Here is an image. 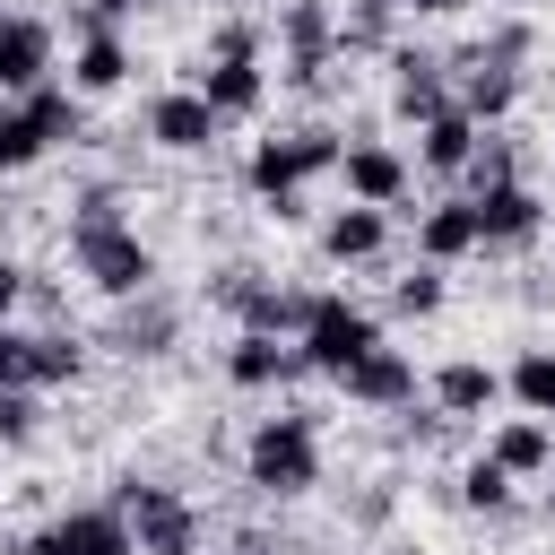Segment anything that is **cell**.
Here are the masks:
<instances>
[{"label":"cell","instance_id":"6","mask_svg":"<svg viewBox=\"0 0 555 555\" xmlns=\"http://www.w3.org/2000/svg\"><path fill=\"white\" fill-rule=\"evenodd\" d=\"M26 555H139V538L113 503H87V512H61L43 538H26Z\"/></svg>","mask_w":555,"mask_h":555},{"label":"cell","instance_id":"3","mask_svg":"<svg viewBox=\"0 0 555 555\" xmlns=\"http://www.w3.org/2000/svg\"><path fill=\"white\" fill-rule=\"evenodd\" d=\"M338 156H347V147H338L330 130L260 139V147H251V165H243V182H251V191H260L278 217H304V182H312V173H338Z\"/></svg>","mask_w":555,"mask_h":555},{"label":"cell","instance_id":"4","mask_svg":"<svg viewBox=\"0 0 555 555\" xmlns=\"http://www.w3.org/2000/svg\"><path fill=\"white\" fill-rule=\"evenodd\" d=\"M382 347V321L364 312V304H347V295H312V321H304V364L312 373H347V364H364Z\"/></svg>","mask_w":555,"mask_h":555},{"label":"cell","instance_id":"14","mask_svg":"<svg viewBox=\"0 0 555 555\" xmlns=\"http://www.w3.org/2000/svg\"><path fill=\"white\" fill-rule=\"evenodd\" d=\"M295 373H312L304 347H278V338H260V330H243V338L225 347V382H234V390H278V382H295Z\"/></svg>","mask_w":555,"mask_h":555},{"label":"cell","instance_id":"24","mask_svg":"<svg viewBox=\"0 0 555 555\" xmlns=\"http://www.w3.org/2000/svg\"><path fill=\"white\" fill-rule=\"evenodd\" d=\"M173 330H182V312H173L156 286H147V295H130V321H121V347H130V356H165V338H173Z\"/></svg>","mask_w":555,"mask_h":555},{"label":"cell","instance_id":"8","mask_svg":"<svg viewBox=\"0 0 555 555\" xmlns=\"http://www.w3.org/2000/svg\"><path fill=\"white\" fill-rule=\"evenodd\" d=\"M278 35H286V78H295V87H321L330 43H338L330 9H321V0H286V9H278Z\"/></svg>","mask_w":555,"mask_h":555},{"label":"cell","instance_id":"15","mask_svg":"<svg viewBox=\"0 0 555 555\" xmlns=\"http://www.w3.org/2000/svg\"><path fill=\"white\" fill-rule=\"evenodd\" d=\"M130 78V52L113 26H78V52H69V95H113Z\"/></svg>","mask_w":555,"mask_h":555},{"label":"cell","instance_id":"21","mask_svg":"<svg viewBox=\"0 0 555 555\" xmlns=\"http://www.w3.org/2000/svg\"><path fill=\"white\" fill-rule=\"evenodd\" d=\"M390 104H399V121H442V113H460L451 104V87L434 78V61H416V52H399V87H390Z\"/></svg>","mask_w":555,"mask_h":555},{"label":"cell","instance_id":"29","mask_svg":"<svg viewBox=\"0 0 555 555\" xmlns=\"http://www.w3.org/2000/svg\"><path fill=\"white\" fill-rule=\"evenodd\" d=\"M0 442H9V451L35 442V390H0Z\"/></svg>","mask_w":555,"mask_h":555},{"label":"cell","instance_id":"31","mask_svg":"<svg viewBox=\"0 0 555 555\" xmlns=\"http://www.w3.org/2000/svg\"><path fill=\"white\" fill-rule=\"evenodd\" d=\"M17 295H26V269H17V260H0V321L17 312Z\"/></svg>","mask_w":555,"mask_h":555},{"label":"cell","instance_id":"25","mask_svg":"<svg viewBox=\"0 0 555 555\" xmlns=\"http://www.w3.org/2000/svg\"><path fill=\"white\" fill-rule=\"evenodd\" d=\"M0 390H52V373H43V338L17 330V321H0Z\"/></svg>","mask_w":555,"mask_h":555},{"label":"cell","instance_id":"16","mask_svg":"<svg viewBox=\"0 0 555 555\" xmlns=\"http://www.w3.org/2000/svg\"><path fill=\"white\" fill-rule=\"evenodd\" d=\"M486 460L512 468V477H538V468H555V425L546 416H503L486 434Z\"/></svg>","mask_w":555,"mask_h":555},{"label":"cell","instance_id":"9","mask_svg":"<svg viewBox=\"0 0 555 555\" xmlns=\"http://www.w3.org/2000/svg\"><path fill=\"white\" fill-rule=\"evenodd\" d=\"M147 139H156L165 156H199V147L217 139V113H208V95H199V87H165V95L147 104Z\"/></svg>","mask_w":555,"mask_h":555},{"label":"cell","instance_id":"18","mask_svg":"<svg viewBox=\"0 0 555 555\" xmlns=\"http://www.w3.org/2000/svg\"><path fill=\"white\" fill-rule=\"evenodd\" d=\"M382 243H390V217H382V208H356V199H347V208L321 225V251H330L338 269H356V260H382Z\"/></svg>","mask_w":555,"mask_h":555},{"label":"cell","instance_id":"17","mask_svg":"<svg viewBox=\"0 0 555 555\" xmlns=\"http://www.w3.org/2000/svg\"><path fill=\"white\" fill-rule=\"evenodd\" d=\"M199 95H208L217 121H251L260 95H269V78H260V61H208L199 69Z\"/></svg>","mask_w":555,"mask_h":555},{"label":"cell","instance_id":"22","mask_svg":"<svg viewBox=\"0 0 555 555\" xmlns=\"http://www.w3.org/2000/svg\"><path fill=\"white\" fill-rule=\"evenodd\" d=\"M512 104H520V78H512L503 61H486V52H477V61H468V78H460V113L486 130V121H503Z\"/></svg>","mask_w":555,"mask_h":555},{"label":"cell","instance_id":"7","mask_svg":"<svg viewBox=\"0 0 555 555\" xmlns=\"http://www.w3.org/2000/svg\"><path fill=\"white\" fill-rule=\"evenodd\" d=\"M52 87V26L0 9V95H35Z\"/></svg>","mask_w":555,"mask_h":555},{"label":"cell","instance_id":"11","mask_svg":"<svg viewBox=\"0 0 555 555\" xmlns=\"http://www.w3.org/2000/svg\"><path fill=\"white\" fill-rule=\"evenodd\" d=\"M338 182H347L356 208H399L408 199V156L399 147H347L338 156Z\"/></svg>","mask_w":555,"mask_h":555},{"label":"cell","instance_id":"34","mask_svg":"<svg viewBox=\"0 0 555 555\" xmlns=\"http://www.w3.org/2000/svg\"><path fill=\"white\" fill-rule=\"evenodd\" d=\"M234 555H269V546H234Z\"/></svg>","mask_w":555,"mask_h":555},{"label":"cell","instance_id":"20","mask_svg":"<svg viewBox=\"0 0 555 555\" xmlns=\"http://www.w3.org/2000/svg\"><path fill=\"white\" fill-rule=\"evenodd\" d=\"M477 147H486V130H477L468 113H442V121L416 130V165H425V173H468Z\"/></svg>","mask_w":555,"mask_h":555},{"label":"cell","instance_id":"2","mask_svg":"<svg viewBox=\"0 0 555 555\" xmlns=\"http://www.w3.org/2000/svg\"><path fill=\"white\" fill-rule=\"evenodd\" d=\"M243 477H251L260 494H312V486H321V425H312L304 408L260 416L251 442H243Z\"/></svg>","mask_w":555,"mask_h":555},{"label":"cell","instance_id":"19","mask_svg":"<svg viewBox=\"0 0 555 555\" xmlns=\"http://www.w3.org/2000/svg\"><path fill=\"white\" fill-rule=\"evenodd\" d=\"M434 399H442V416H486V408L503 399V373L477 364V356H451V364L434 373Z\"/></svg>","mask_w":555,"mask_h":555},{"label":"cell","instance_id":"1","mask_svg":"<svg viewBox=\"0 0 555 555\" xmlns=\"http://www.w3.org/2000/svg\"><path fill=\"white\" fill-rule=\"evenodd\" d=\"M69 251H78L87 286H95V295H113V304H130V295H147V286H156V251H147V243H139V225H121L104 199H87V208L69 217Z\"/></svg>","mask_w":555,"mask_h":555},{"label":"cell","instance_id":"30","mask_svg":"<svg viewBox=\"0 0 555 555\" xmlns=\"http://www.w3.org/2000/svg\"><path fill=\"white\" fill-rule=\"evenodd\" d=\"M139 9H147V0H95L78 26H121V17H139Z\"/></svg>","mask_w":555,"mask_h":555},{"label":"cell","instance_id":"27","mask_svg":"<svg viewBox=\"0 0 555 555\" xmlns=\"http://www.w3.org/2000/svg\"><path fill=\"white\" fill-rule=\"evenodd\" d=\"M460 503H468V512H503V503H512V468L468 460V468H460Z\"/></svg>","mask_w":555,"mask_h":555},{"label":"cell","instance_id":"26","mask_svg":"<svg viewBox=\"0 0 555 555\" xmlns=\"http://www.w3.org/2000/svg\"><path fill=\"white\" fill-rule=\"evenodd\" d=\"M512 399H520L529 416H555V347H529V356L512 364Z\"/></svg>","mask_w":555,"mask_h":555},{"label":"cell","instance_id":"23","mask_svg":"<svg viewBox=\"0 0 555 555\" xmlns=\"http://www.w3.org/2000/svg\"><path fill=\"white\" fill-rule=\"evenodd\" d=\"M43 156H52V130L35 121V104L26 95H0V173H26Z\"/></svg>","mask_w":555,"mask_h":555},{"label":"cell","instance_id":"33","mask_svg":"<svg viewBox=\"0 0 555 555\" xmlns=\"http://www.w3.org/2000/svg\"><path fill=\"white\" fill-rule=\"evenodd\" d=\"M356 9H364V17H390V9H408V0H356Z\"/></svg>","mask_w":555,"mask_h":555},{"label":"cell","instance_id":"12","mask_svg":"<svg viewBox=\"0 0 555 555\" xmlns=\"http://www.w3.org/2000/svg\"><path fill=\"white\" fill-rule=\"evenodd\" d=\"M416 251H425L434 269H451V260H468V251H486V225H477V199H434V208L416 217Z\"/></svg>","mask_w":555,"mask_h":555},{"label":"cell","instance_id":"13","mask_svg":"<svg viewBox=\"0 0 555 555\" xmlns=\"http://www.w3.org/2000/svg\"><path fill=\"white\" fill-rule=\"evenodd\" d=\"M338 390H347L356 408H408V399H416V364H408V347H373L364 364L338 373Z\"/></svg>","mask_w":555,"mask_h":555},{"label":"cell","instance_id":"28","mask_svg":"<svg viewBox=\"0 0 555 555\" xmlns=\"http://www.w3.org/2000/svg\"><path fill=\"white\" fill-rule=\"evenodd\" d=\"M390 304H399L408 321H416V312H434V304H442V269H434V260H425V269H408V278L390 286Z\"/></svg>","mask_w":555,"mask_h":555},{"label":"cell","instance_id":"10","mask_svg":"<svg viewBox=\"0 0 555 555\" xmlns=\"http://www.w3.org/2000/svg\"><path fill=\"white\" fill-rule=\"evenodd\" d=\"M477 225H486V251H520V243H538L546 208L529 182H494V191H477Z\"/></svg>","mask_w":555,"mask_h":555},{"label":"cell","instance_id":"32","mask_svg":"<svg viewBox=\"0 0 555 555\" xmlns=\"http://www.w3.org/2000/svg\"><path fill=\"white\" fill-rule=\"evenodd\" d=\"M408 9H416V17H451L460 0H408Z\"/></svg>","mask_w":555,"mask_h":555},{"label":"cell","instance_id":"5","mask_svg":"<svg viewBox=\"0 0 555 555\" xmlns=\"http://www.w3.org/2000/svg\"><path fill=\"white\" fill-rule=\"evenodd\" d=\"M113 512L130 520L139 555H199V512H191L173 486H147V477H130V486L113 494Z\"/></svg>","mask_w":555,"mask_h":555}]
</instances>
